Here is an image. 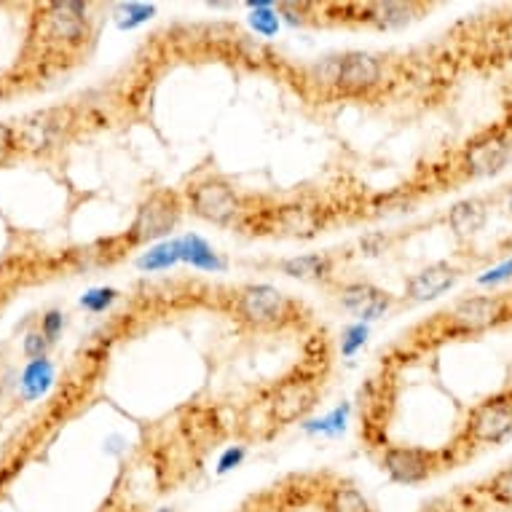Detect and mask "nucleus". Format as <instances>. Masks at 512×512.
Segmentation results:
<instances>
[{"label":"nucleus","instance_id":"obj_6","mask_svg":"<svg viewBox=\"0 0 512 512\" xmlns=\"http://www.w3.org/2000/svg\"><path fill=\"white\" fill-rule=\"evenodd\" d=\"M512 159V137L504 132L502 126L486 129L464 145L459 153V169L464 177H491L507 167Z\"/></svg>","mask_w":512,"mask_h":512},{"label":"nucleus","instance_id":"obj_13","mask_svg":"<svg viewBox=\"0 0 512 512\" xmlns=\"http://www.w3.org/2000/svg\"><path fill=\"white\" fill-rule=\"evenodd\" d=\"M65 126L68 124H62V110H46V113L27 118L22 129H14L17 132V148L25 145L30 151H46L51 145H57Z\"/></svg>","mask_w":512,"mask_h":512},{"label":"nucleus","instance_id":"obj_1","mask_svg":"<svg viewBox=\"0 0 512 512\" xmlns=\"http://www.w3.org/2000/svg\"><path fill=\"white\" fill-rule=\"evenodd\" d=\"M440 317L448 336H480L512 322V293L464 295Z\"/></svg>","mask_w":512,"mask_h":512},{"label":"nucleus","instance_id":"obj_23","mask_svg":"<svg viewBox=\"0 0 512 512\" xmlns=\"http://www.w3.org/2000/svg\"><path fill=\"white\" fill-rule=\"evenodd\" d=\"M118 293L113 290V287H100V290H89V293L81 298V306H84L86 311H94V314H100V311H105L110 306V303L116 301Z\"/></svg>","mask_w":512,"mask_h":512},{"label":"nucleus","instance_id":"obj_2","mask_svg":"<svg viewBox=\"0 0 512 512\" xmlns=\"http://www.w3.org/2000/svg\"><path fill=\"white\" fill-rule=\"evenodd\" d=\"M234 311L244 328L274 330L293 322L295 303L274 285H244L234 295Z\"/></svg>","mask_w":512,"mask_h":512},{"label":"nucleus","instance_id":"obj_26","mask_svg":"<svg viewBox=\"0 0 512 512\" xmlns=\"http://www.w3.org/2000/svg\"><path fill=\"white\" fill-rule=\"evenodd\" d=\"M62 328H65V314H62V311H49V314L41 319V333L49 338L51 344L57 341Z\"/></svg>","mask_w":512,"mask_h":512},{"label":"nucleus","instance_id":"obj_29","mask_svg":"<svg viewBox=\"0 0 512 512\" xmlns=\"http://www.w3.org/2000/svg\"><path fill=\"white\" fill-rule=\"evenodd\" d=\"M244 456H247V451H244L242 445H234V448H228L226 454L220 456V462H218V472L223 475V472H231L236 470L239 464L244 462Z\"/></svg>","mask_w":512,"mask_h":512},{"label":"nucleus","instance_id":"obj_10","mask_svg":"<svg viewBox=\"0 0 512 512\" xmlns=\"http://www.w3.org/2000/svg\"><path fill=\"white\" fill-rule=\"evenodd\" d=\"M317 403V384L311 378H285L269 400V416L274 424H293L303 419Z\"/></svg>","mask_w":512,"mask_h":512},{"label":"nucleus","instance_id":"obj_11","mask_svg":"<svg viewBox=\"0 0 512 512\" xmlns=\"http://www.w3.org/2000/svg\"><path fill=\"white\" fill-rule=\"evenodd\" d=\"M464 269L462 266H456L451 261H437L427 269H421L419 274H413L408 282H405V295H408V301L413 303H427L440 298L443 293H448L451 287L462 279Z\"/></svg>","mask_w":512,"mask_h":512},{"label":"nucleus","instance_id":"obj_7","mask_svg":"<svg viewBox=\"0 0 512 512\" xmlns=\"http://www.w3.org/2000/svg\"><path fill=\"white\" fill-rule=\"evenodd\" d=\"M443 467V456L437 451L413 448V445H389L381 454V470L403 486H419Z\"/></svg>","mask_w":512,"mask_h":512},{"label":"nucleus","instance_id":"obj_8","mask_svg":"<svg viewBox=\"0 0 512 512\" xmlns=\"http://www.w3.org/2000/svg\"><path fill=\"white\" fill-rule=\"evenodd\" d=\"M330 65H333V86H336V92L346 94V97H362V94L373 92L384 78L381 59L368 51H349V54L333 59Z\"/></svg>","mask_w":512,"mask_h":512},{"label":"nucleus","instance_id":"obj_32","mask_svg":"<svg viewBox=\"0 0 512 512\" xmlns=\"http://www.w3.org/2000/svg\"><path fill=\"white\" fill-rule=\"evenodd\" d=\"M159 512H172V510H159Z\"/></svg>","mask_w":512,"mask_h":512},{"label":"nucleus","instance_id":"obj_20","mask_svg":"<svg viewBox=\"0 0 512 512\" xmlns=\"http://www.w3.org/2000/svg\"><path fill=\"white\" fill-rule=\"evenodd\" d=\"M51 378H54V365L46 357L43 360H30V365L22 373V395L25 400H35L49 389Z\"/></svg>","mask_w":512,"mask_h":512},{"label":"nucleus","instance_id":"obj_30","mask_svg":"<svg viewBox=\"0 0 512 512\" xmlns=\"http://www.w3.org/2000/svg\"><path fill=\"white\" fill-rule=\"evenodd\" d=\"M512 274V263H504L499 269L488 271V277H480V285H499L502 279H507Z\"/></svg>","mask_w":512,"mask_h":512},{"label":"nucleus","instance_id":"obj_21","mask_svg":"<svg viewBox=\"0 0 512 512\" xmlns=\"http://www.w3.org/2000/svg\"><path fill=\"white\" fill-rule=\"evenodd\" d=\"M175 263H183V255H180V239H172V242H161L156 247L145 252L143 258L137 261V266L143 271H167L172 269Z\"/></svg>","mask_w":512,"mask_h":512},{"label":"nucleus","instance_id":"obj_22","mask_svg":"<svg viewBox=\"0 0 512 512\" xmlns=\"http://www.w3.org/2000/svg\"><path fill=\"white\" fill-rule=\"evenodd\" d=\"M486 494L494 504L512 510V464H507L504 470L494 472V475L488 478Z\"/></svg>","mask_w":512,"mask_h":512},{"label":"nucleus","instance_id":"obj_12","mask_svg":"<svg viewBox=\"0 0 512 512\" xmlns=\"http://www.w3.org/2000/svg\"><path fill=\"white\" fill-rule=\"evenodd\" d=\"M338 303L349 314L360 319V322H373V319L384 317L392 309L395 295L381 290V287L370 285V282H349V285L338 290Z\"/></svg>","mask_w":512,"mask_h":512},{"label":"nucleus","instance_id":"obj_4","mask_svg":"<svg viewBox=\"0 0 512 512\" xmlns=\"http://www.w3.org/2000/svg\"><path fill=\"white\" fill-rule=\"evenodd\" d=\"M185 202L191 207L196 218L215 223V226H231L244 215L242 196L223 177H202L188 185Z\"/></svg>","mask_w":512,"mask_h":512},{"label":"nucleus","instance_id":"obj_15","mask_svg":"<svg viewBox=\"0 0 512 512\" xmlns=\"http://www.w3.org/2000/svg\"><path fill=\"white\" fill-rule=\"evenodd\" d=\"M333 269L336 263L330 255H295V258H287V261L279 263V271L287 274V277L301 279V282H325V279L333 277Z\"/></svg>","mask_w":512,"mask_h":512},{"label":"nucleus","instance_id":"obj_19","mask_svg":"<svg viewBox=\"0 0 512 512\" xmlns=\"http://www.w3.org/2000/svg\"><path fill=\"white\" fill-rule=\"evenodd\" d=\"M416 9H419V6H413V3H373V6H362V11L368 14L365 19L378 27L405 25Z\"/></svg>","mask_w":512,"mask_h":512},{"label":"nucleus","instance_id":"obj_27","mask_svg":"<svg viewBox=\"0 0 512 512\" xmlns=\"http://www.w3.org/2000/svg\"><path fill=\"white\" fill-rule=\"evenodd\" d=\"M14 151H17V132H14V126L0 121V164L9 161V156Z\"/></svg>","mask_w":512,"mask_h":512},{"label":"nucleus","instance_id":"obj_9","mask_svg":"<svg viewBox=\"0 0 512 512\" xmlns=\"http://www.w3.org/2000/svg\"><path fill=\"white\" fill-rule=\"evenodd\" d=\"M86 3H51L43 11L41 33L49 43L57 46H78L89 35V17H86Z\"/></svg>","mask_w":512,"mask_h":512},{"label":"nucleus","instance_id":"obj_5","mask_svg":"<svg viewBox=\"0 0 512 512\" xmlns=\"http://www.w3.org/2000/svg\"><path fill=\"white\" fill-rule=\"evenodd\" d=\"M183 215V199L175 191H153L137 210L132 228H129V244H153L169 236L180 223Z\"/></svg>","mask_w":512,"mask_h":512},{"label":"nucleus","instance_id":"obj_24","mask_svg":"<svg viewBox=\"0 0 512 512\" xmlns=\"http://www.w3.org/2000/svg\"><path fill=\"white\" fill-rule=\"evenodd\" d=\"M365 338H368V328L365 325H354V328H349L344 333V338H341V352L346 354V357H354L357 354V349H362L365 346Z\"/></svg>","mask_w":512,"mask_h":512},{"label":"nucleus","instance_id":"obj_18","mask_svg":"<svg viewBox=\"0 0 512 512\" xmlns=\"http://www.w3.org/2000/svg\"><path fill=\"white\" fill-rule=\"evenodd\" d=\"M322 507H325V512H373L370 510L368 499H365L357 488L346 486V483L330 486L328 491H325Z\"/></svg>","mask_w":512,"mask_h":512},{"label":"nucleus","instance_id":"obj_14","mask_svg":"<svg viewBox=\"0 0 512 512\" xmlns=\"http://www.w3.org/2000/svg\"><path fill=\"white\" fill-rule=\"evenodd\" d=\"M448 228L454 231L459 239H470V236L480 234L488 223V204L480 199V196H470V199H462L456 202L451 210H448V218H445Z\"/></svg>","mask_w":512,"mask_h":512},{"label":"nucleus","instance_id":"obj_16","mask_svg":"<svg viewBox=\"0 0 512 512\" xmlns=\"http://www.w3.org/2000/svg\"><path fill=\"white\" fill-rule=\"evenodd\" d=\"M274 220H277V226L282 228V231L295 236H311L319 231L317 210H309V207H301V204L279 207V210L274 212Z\"/></svg>","mask_w":512,"mask_h":512},{"label":"nucleus","instance_id":"obj_17","mask_svg":"<svg viewBox=\"0 0 512 512\" xmlns=\"http://www.w3.org/2000/svg\"><path fill=\"white\" fill-rule=\"evenodd\" d=\"M180 255H183V263H191L194 269H204V271L223 269V261L218 258V252L212 250L210 244L196 234H188L180 239Z\"/></svg>","mask_w":512,"mask_h":512},{"label":"nucleus","instance_id":"obj_25","mask_svg":"<svg viewBox=\"0 0 512 512\" xmlns=\"http://www.w3.org/2000/svg\"><path fill=\"white\" fill-rule=\"evenodd\" d=\"M51 341L46 336H43L41 330H35V333H27L25 336V357H30V360H43L46 357V352H49Z\"/></svg>","mask_w":512,"mask_h":512},{"label":"nucleus","instance_id":"obj_31","mask_svg":"<svg viewBox=\"0 0 512 512\" xmlns=\"http://www.w3.org/2000/svg\"><path fill=\"white\" fill-rule=\"evenodd\" d=\"M507 210H510V215H512V196H510V204H507Z\"/></svg>","mask_w":512,"mask_h":512},{"label":"nucleus","instance_id":"obj_3","mask_svg":"<svg viewBox=\"0 0 512 512\" xmlns=\"http://www.w3.org/2000/svg\"><path fill=\"white\" fill-rule=\"evenodd\" d=\"M512 435V389L486 397L470 408L464 421V445L470 448H494Z\"/></svg>","mask_w":512,"mask_h":512},{"label":"nucleus","instance_id":"obj_28","mask_svg":"<svg viewBox=\"0 0 512 512\" xmlns=\"http://www.w3.org/2000/svg\"><path fill=\"white\" fill-rule=\"evenodd\" d=\"M124 11L129 14V19H126V22H121V27H135V25H140V22H148V19L156 14V9H153V6H140V3H129V6H124Z\"/></svg>","mask_w":512,"mask_h":512}]
</instances>
